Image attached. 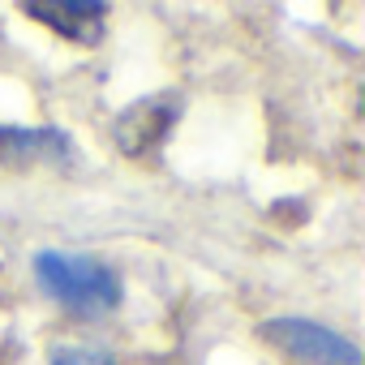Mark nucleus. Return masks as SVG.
I'll list each match as a JSON object with an SVG mask.
<instances>
[{"label": "nucleus", "instance_id": "obj_5", "mask_svg": "<svg viewBox=\"0 0 365 365\" xmlns=\"http://www.w3.org/2000/svg\"><path fill=\"white\" fill-rule=\"evenodd\" d=\"M65 142L48 129H0V159L22 163V159H48L52 150H61Z\"/></svg>", "mask_w": 365, "mask_h": 365}, {"label": "nucleus", "instance_id": "obj_4", "mask_svg": "<svg viewBox=\"0 0 365 365\" xmlns=\"http://www.w3.org/2000/svg\"><path fill=\"white\" fill-rule=\"evenodd\" d=\"M26 14L31 18H43L52 31H61V35H69V39H78V43H95L99 35H103V5H26Z\"/></svg>", "mask_w": 365, "mask_h": 365}, {"label": "nucleus", "instance_id": "obj_3", "mask_svg": "<svg viewBox=\"0 0 365 365\" xmlns=\"http://www.w3.org/2000/svg\"><path fill=\"white\" fill-rule=\"evenodd\" d=\"M176 120V99L172 95H150L142 103H133L129 112H120L116 120V146L129 155H146L163 142V133Z\"/></svg>", "mask_w": 365, "mask_h": 365}, {"label": "nucleus", "instance_id": "obj_2", "mask_svg": "<svg viewBox=\"0 0 365 365\" xmlns=\"http://www.w3.org/2000/svg\"><path fill=\"white\" fill-rule=\"evenodd\" d=\"M262 331H267L271 344H279V348L292 352L297 361H309V365H361L356 348H352L344 335H335V331H327V327H318V322L275 318V322H267Z\"/></svg>", "mask_w": 365, "mask_h": 365}, {"label": "nucleus", "instance_id": "obj_1", "mask_svg": "<svg viewBox=\"0 0 365 365\" xmlns=\"http://www.w3.org/2000/svg\"><path fill=\"white\" fill-rule=\"evenodd\" d=\"M35 275L43 284L48 297H56L65 309L78 314H108L120 301V279L112 267L95 262V258H78V254H39L35 258Z\"/></svg>", "mask_w": 365, "mask_h": 365}, {"label": "nucleus", "instance_id": "obj_6", "mask_svg": "<svg viewBox=\"0 0 365 365\" xmlns=\"http://www.w3.org/2000/svg\"><path fill=\"white\" fill-rule=\"evenodd\" d=\"M52 365H112V361L103 352H95V348H56Z\"/></svg>", "mask_w": 365, "mask_h": 365}]
</instances>
